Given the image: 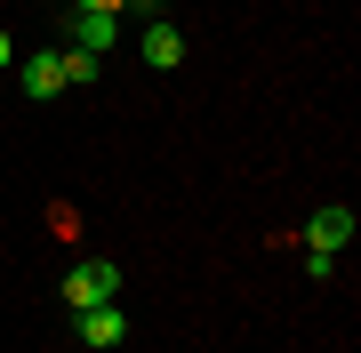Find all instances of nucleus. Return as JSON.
Instances as JSON below:
<instances>
[{"label":"nucleus","instance_id":"obj_5","mask_svg":"<svg viewBox=\"0 0 361 353\" xmlns=\"http://www.w3.org/2000/svg\"><path fill=\"white\" fill-rule=\"evenodd\" d=\"M345 241H353V209H337V201H329V209H313V225H305V249H329V257H337Z\"/></svg>","mask_w":361,"mask_h":353},{"label":"nucleus","instance_id":"obj_2","mask_svg":"<svg viewBox=\"0 0 361 353\" xmlns=\"http://www.w3.org/2000/svg\"><path fill=\"white\" fill-rule=\"evenodd\" d=\"M73 337L80 345H121L129 337V314L121 305H73Z\"/></svg>","mask_w":361,"mask_h":353},{"label":"nucleus","instance_id":"obj_8","mask_svg":"<svg viewBox=\"0 0 361 353\" xmlns=\"http://www.w3.org/2000/svg\"><path fill=\"white\" fill-rule=\"evenodd\" d=\"M80 8H104V16H113V8H129V0H80Z\"/></svg>","mask_w":361,"mask_h":353},{"label":"nucleus","instance_id":"obj_1","mask_svg":"<svg viewBox=\"0 0 361 353\" xmlns=\"http://www.w3.org/2000/svg\"><path fill=\"white\" fill-rule=\"evenodd\" d=\"M113 289H121V273L104 257H80L73 273H65V305H113Z\"/></svg>","mask_w":361,"mask_h":353},{"label":"nucleus","instance_id":"obj_3","mask_svg":"<svg viewBox=\"0 0 361 353\" xmlns=\"http://www.w3.org/2000/svg\"><path fill=\"white\" fill-rule=\"evenodd\" d=\"M145 65H153V73H169V65H185V32L177 25H169V16H153V25H145Z\"/></svg>","mask_w":361,"mask_h":353},{"label":"nucleus","instance_id":"obj_6","mask_svg":"<svg viewBox=\"0 0 361 353\" xmlns=\"http://www.w3.org/2000/svg\"><path fill=\"white\" fill-rule=\"evenodd\" d=\"M25 89H32V97H56V89H65V65H56L49 49H40V56H25Z\"/></svg>","mask_w":361,"mask_h":353},{"label":"nucleus","instance_id":"obj_9","mask_svg":"<svg viewBox=\"0 0 361 353\" xmlns=\"http://www.w3.org/2000/svg\"><path fill=\"white\" fill-rule=\"evenodd\" d=\"M8 56H16V49H8V32H0V73H8Z\"/></svg>","mask_w":361,"mask_h":353},{"label":"nucleus","instance_id":"obj_4","mask_svg":"<svg viewBox=\"0 0 361 353\" xmlns=\"http://www.w3.org/2000/svg\"><path fill=\"white\" fill-rule=\"evenodd\" d=\"M113 32H121V16H104V8H80L73 25H65V40H73V49H89V56L113 49Z\"/></svg>","mask_w":361,"mask_h":353},{"label":"nucleus","instance_id":"obj_7","mask_svg":"<svg viewBox=\"0 0 361 353\" xmlns=\"http://www.w3.org/2000/svg\"><path fill=\"white\" fill-rule=\"evenodd\" d=\"M56 65H65V89H89V80H97V56L89 49H65Z\"/></svg>","mask_w":361,"mask_h":353}]
</instances>
